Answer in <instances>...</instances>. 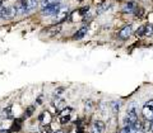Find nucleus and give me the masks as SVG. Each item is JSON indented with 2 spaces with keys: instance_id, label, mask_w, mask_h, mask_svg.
Here are the masks:
<instances>
[{
  "instance_id": "obj_28",
  "label": "nucleus",
  "mask_w": 153,
  "mask_h": 133,
  "mask_svg": "<svg viewBox=\"0 0 153 133\" xmlns=\"http://www.w3.org/2000/svg\"><path fill=\"white\" fill-rule=\"evenodd\" d=\"M85 18H83V22H88V20H91L92 19V15L91 14H88V15H84Z\"/></svg>"
},
{
  "instance_id": "obj_15",
  "label": "nucleus",
  "mask_w": 153,
  "mask_h": 133,
  "mask_svg": "<svg viewBox=\"0 0 153 133\" xmlns=\"http://www.w3.org/2000/svg\"><path fill=\"white\" fill-rule=\"evenodd\" d=\"M133 14H134V17L135 18H142L143 15H144V9H143L142 7H137L135 9H134Z\"/></svg>"
},
{
  "instance_id": "obj_6",
  "label": "nucleus",
  "mask_w": 153,
  "mask_h": 133,
  "mask_svg": "<svg viewBox=\"0 0 153 133\" xmlns=\"http://www.w3.org/2000/svg\"><path fill=\"white\" fill-rule=\"evenodd\" d=\"M65 99L64 98H61V96H56L55 98V100L52 102V105H54V108H55V112L59 114L63 109L65 108Z\"/></svg>"
},
{
  "instance_id": "obj_2",
  "label": "nucleus",
  "mask_w": 153,
  "mask_h": 133,
  "mask_svg": "<svg viewBox=\"0 0 153 133\" xmlns=\"http://www.w3.org/2000/svg\"><path fill=\"white\" fill-rule=\"evenodd\" d=\"M142 114H143V117H144V119L147 122L153 121V99L148 100L144 104V107L142 108Z\"/></svg>"
},
{
  "instance_id": "obj_23",
  "label": "nucleus",
  "mask_w": 153,
  "mask_h": 133,
  "mask_svg": "<svg viewBox=\"0 0 153 133\" xmlns=\"http://www.w3.org/2000/svg\"><path fill=\"white\" fill-rule=\"evenodd\" d=\"M64 91H65V88H63V86H59V88H56V89H55L54 94L56 95V96H60V95L63 94Z\"/></svg>"
},
{
  "instance_id": "obj_27",
  "label": "nucleus",
  "mask_w": 153,
  "mask_h": 133,
  "mask_svg": "<svg viewBox=\"0 0 153 133\" xmlns=\"http://www.w3.org/2000/svg\"><path fill=\"white\" fill-rule=\"evenodd\" d=\"M76 133H84V128L80 126V127H76Z\"/></svg>"
},
{
  "instance_id": "obj_24",
  "label": "nucleus",
  "mask_w": 153,
  "mask_h": 133,
  "mask_svg": "<svg viewBox=\"0 0 153 133\" xmlns=\"http://www.w3.org/2000/svg\"><path fill=\"white\" fill-rule=\"evenodd\" d=\"M33 110H35V107H33V105L28 107V108H27V110H26L25 117H31V115H32V113H33Z\"/></svg>"
},
{
  "instance_id": "obj_5",
  "label": "nucleus",
  "mask_w": 153,
  "mask_h": 133,
  "mask_svg": "<svg viewBox=\"0 0 153 133\" xmlns=\"http://www.w3.org/2000/svg\"><path fill=\"white\" fill-rule=\"evenodd\" d=\"M60 8H61L60 4H56V5H50V7L42 8L41 13L44 14V15H56V13L60 10Z\"/></svg>"
},
{
  "instance_id": "obj_33",
  "label": "nucleus",
  "mask_w": 153,
  "mask_h": 133,
  "mask_svg": "<svg viewBox=\"0 0 153 133\" xmlns=\"http://www.w3.org/2000/svg\"><path fill=\"white\" fill-rule=\"evenodd\" d=\"M116 1H121V0H116Z\"/></svg>"
},
{
  "instance_id": "obj_18",
  "label": "nucleus",
  "mask_w": 153,
  "mask_h": 133,
  "mask_svg": "<svg viewBox=\"0 0 153 133\" xmlns=\"http://www.w3.org/2000/svg\"><path fill=\"white\" fill-rule=\"evenodd\" d=\"M111 105H112V112H114V113H117L119 110H120L121 103H120V102H117V100H115V102L111 103Z\"/></svg>"
},
{
  "instance_id": "obj_19",
  "label": "nucleus",
  "mask_w": 153,
  "mask_h": 133,
  "mask_svg": "<svg viewBox=\"0 0 153 133\" xmlns=\"http://www.w3.org/2000/svg\"><path fill=\"white\" fill-rule=\"evenodd\" d=\"M92 108H93V102L91 100V99H88V100L85 102V104H84V110L85 112H91L92 110Z\"/></svg>"
},
{
  "instance_id": "obj_20",
  "label": "nucleus",
  "mask_w": 153,
  "mask_h": 133,
  "mask_svg": "<svg viewBox=\"0 0 153 133\" xmlns=\"http://www.w3.org/2000/svg\"><path fill=\"white\" fill-rule=\"evenodd\" d=\"M69 121H70V115H60V118H59V122L61 124H66Z\"/></svg>"
},
{
  "instance_id": "obj_22",
  "label": "nucleus",
  "mask_w": 153,
  "mask_h": 133,
  "mask_svg": "<svg viewBox=\"0 0 153 133\" xmlns=\"http://www.w3.org/2000/svg\"><path fill=\"white\" fill-rule=\"evenodd\" d=\"M89 12V7L87 5V7H83V8H80L79 10H78V13L80 14L82 17H84V15H87V13Z\"/></svg>"
},
{
  "instance_id": "obj_13",
  "label": "nucleus",
  "mask_w": 153,
  "mask_h": 133,
  "mask_svg": "<svg viewBox=\"0 0 153 133\" xmlns=\"http://www.w3.org/2000/svg\"><path fill=\"white\" fill-rule=\"evenodd\" d=\"M22 122H23V119H16L14 121V123H13V126H12V128H10V132H18V131H21V128H22Z\"/></svg>"
},
{
  "instance_id": "obj_34",
  "label": "nucleus",
  "mask_w": 153,
  "mask_h": 133,
  "mask_svg": "<svg viewBox=\"0 0 153 133\" xmlns=\"http://www.w3.org/2000/svg\"><path fill=\"white\" fill-rule=\"evenodd\" d=\"M79 1H82V0H79Z\"/></svg>"
},
{
  "instance_id": "obj_31",
  "label": "nucleus",
  "mask_w": 153,
  "mask_h": 133,
  "mask_svg": "<svg viewBox=\"0 0 153 133\" xmlns=\"http://www.w3.org/2000/svg\"><path fill=\"white\" fill-rule=\"evenodd\" d=\"M3 1H4V0H0V5H1V4H3Z\"/></svg>"
},
{
  "instance_id": "obj_29",
  "label": "nucleus",
  "mask_w": 153,
  "mask_h": 133,
  "mask_svg": "<svg viewBox=\"0 0 153 133\" xmlns=\"http://www.w3.org/2000/svg\"><path fill=\"white\" fill-rule=\"evenodd\" d=\"M151 131H152V133H153V121L151 122Z\"/></svg>"
},
{
  "instance_id": "obj_14",
  "label": "nucleus",
  "mask_w": 153,
  "mask_h": 133,
  "mask_svg": "<svg viewBox=\"0 0 153 133\" xmlns=\"http://www.w3.org/2000/svg\"><path fill=\"white\" fill-rule=\"evenodd\" d=\"M3 118L4 119H10V118H13V113H12V108L8 107L3 110Z\"/></svg>"
},
{
  "instance_id": "obj_17",
  "label": "nucleus",
  "mask_w": 153,
  "mask_h": 133,
  "mask_svg": "<svg viewBox=\"0 0 153 133\" xmlns=\"http://www.w3.org/2000/svg\"><path fill=\"white\" fill-rule=\"evenodd\" d=\"M40 121L42 122V123H49L50 122V114L47 113V112H45V113H42L41 115H40Z\"/></svg>"
},
{
  "instance_id": "obj_1",
  "label": "nucleus",
  "mask_w": 153,
  "mask_h": 133,
  "mask_svg": "<svg viewBox=\"0 0 153 133\" xmlns=\"http://www.w3.org/2000/svg\"><path fill=\"white\" fill-rule=\"evenodd\" d=\"M38 7V1L37 0H19V1L14 5L17 12V15H23L32 12L33 9H36Z\"/></svg>"
},
{
  "instance_id": "obj_12",
  "label": "nucleus",
  "mask_w": 153,
  "mask_h": 133,
  "mask_svg": "<svg viewBox=\"0 0 153 133\" xmlns=\"http://www.w3.org/2000/svg\"><path fill=\"white\" fill-rule=\"evenodd\" d=\"M111 4L110 3H103V4H101V5H100L98 8H97V14H102V13H105V12H107L108 9H111Z\"/></svg>"
},
{
  "instance_id": "obj_9",
  "label": "nucleus",
  "mask_w": 153,
  "mask_h": 133,
  "mask_svg": "<svg viewBox=\"0 0 153 133\" xmlns=\"http://www.w3.org/2000/svg\"><path fill=\"white\" fill-rule=\"evenodd\" d=\"M126 114L128 115H133V117H138V104L137 103H130L126 108Z\"/></svg>"
},
{
  "instance_id": "obj_4",
  "label": "nucleus",
  "mask_w": 153,
  "mask_h": 133,
  "mask_svg": "<svg viewBox=\"0 0 153 133\" xmlns=\"http://www.w3.org/2000/svg\"><path fill=\"white\" fill-rule=\"evenodd\" d=\"M131 33H133V26L126 24L120 29V32H119V34H117V38H120V39H126V38H129L131 36Z\"/></svg>"
},
{
  "instance_id": "obj_21",
  "label": "nucleus",
  "mask_w": 153,
  "mask_h": 133,
  "mask_svg": "<svg viewBox=\"0 0 153 133\" xmlns=\"http://www.w3.org/2000/svg\"><path fill=\"white\" fill-rule=\"evenodd\" d=\"M153 34V24H146V36Z\"/></svg>"
},
{
  "instance_id": "obj_25",
  "label": "nucleus",
  "mask_w": 153,
  "mask_h": 133,
  "mask_svg": "<svg viewBox=\"0 0 153 133\" xmlns=\"http://www.w3.org/2000/svg\"><path fill=\"white\" fill-rule=\"evenodd\" d=\"M119 133H134V131L131 129V127H130V126H126V127H124Z\"/></svg>"
},
{
  "instance_id": "obj_7",
  "label": "nucleus",
  "mask_w": 153,
  "mask_h": 133,
  "mask_svg": "<svg viewBox=\"0 0 153 133\" xmlns=\"http://www.w3.org/2000/svg\"><path fill=\"white\" fill-rule=\"evenodd\" d=\"M105 128H106V124L102 121H94L92 128H91V133H103Z\"/></svg>"
},
{
  "instance_id": "obj_8",
  "label": "nucleus",
  "mask_w": 153,
  "mask_h": 133,
  "mask_svg": "<svg viewBox=\"0 0 153 133\" xmlns=\"http://www.w3.org/2000/svg\"><path fill=\"white\" fill-rule=\"evenodd\" d=\"M87 33H88V27H82V28H79V29L73 34V39H76V41L82 39V38H84L85 36H87Z\"/></svg>"
},
{
  "instance_id": "obj_16",
  "label": "nucleus",
  "mask_w": 153,
  "mask_h": 133,
  "mask_svg": "<svg viewBox=\"0 0 153 133\" xmlns=\"http://www.w3.org/2000/svg\"><path fill=\"white\" fill-rule=\"evenodd\" d=\"M146 36V26H140L135 31V37H144Z\"/></svg>"
},
{
  "instance_id": "obj_3",
  "label": "nucleus",
  "mask_w": 153,
  "mask_h": 133,
  "mask_svg": "<svg viewBox=\"0 0 153 133\" xmlns=\"http://www.w3.org/2000/svg\"><path fill=\"white\" fill-rule=\"evenodd\" d=\"M69 17V7L64 5L60 8V10L56 13V18H55V23H61L66 20V18Z\"/></svg>"
},
{
  "instance_id": "obj_11",
  "label": "nucleus",
  "mask_w": 153,
  "mask_h": 133,
  "mask_svg": "<svg viewBox=\"0 0 153 133\" xmlns=\"http://www.w3.org/2000/svg\"><path fill=\"white\" fill-rule=\"evenodd\" d=\"M61 0H42L40 3L41 9L42 8H46V7H50V5H56V4H60Z\"/></svg>"
},
{
  "instance_id": "obj_26",
  "label": "nucleus",
  "mask_w": 153,
  "mask_h": 133,
  "mask_svg": "<svg viewBox=\"0 0 153 133\" xmlns=\"http://www.w3.org/2000/svg\"><path fill=\"white\" fill-rule=\"evenodd\" d=\"M5 12H7V7L0 5V18H5Z\"/></svg>"
},
{
  "instance_id": "obj_32",
  "label": "nucleus",
  "mask_w": 153,
  "mask_h": 133,
  "mask_svg": "<svg viewBox=\"0 0 153 133\" xmlns=\"http://www.w3.org/2000/svg\"><path fill=\"white\" fill-rule=\"evenodd\" d=\"M134 133H142V132H134Z\"/></svg>"
},
{
  "instance_id": "obj_30",
  "label": "nucleus",
  "mask_w": 153,
  "mask_h": 133,
  "mask_svg": "<svg viewBox=\"0 0 153 133\" xmlns=\"http://www.w3.org/2000/svg\"><path fill=\"white\" fill-rule=\"evenodd\" d=\"M55 133H64L63 131H57V132H55Z\"/></svg>"
},
{
  "instance_id": "obj_10",
  "label": "nucleus",
  "mask_w": 153,
  "mask_h": 133,
  "mask_svg": "<svg viewBox=\"0 0 153 133\" xmlns=\"http://www.w3.org/2000/svg\"><path fill=\"white\" fill-rule=\"evenodd\" d=\"M135 8H137V3H135V1H129V3H126L125 5L123 7L121 12L125 13V14H131Z\"/></svg>"
}]
</instances>
